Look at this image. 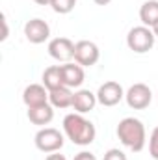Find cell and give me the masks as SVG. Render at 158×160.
Wrapping results in <instances>:
<instances>
[{"instance_id": "16", "label": "cell", "mask_w": 158, "mask_h": 160, "mask_svg": "<svg viewBox=\"0 0 158 160\" xmlns=\"http://www.w3.org/2000/svg\"><path fill=\"white\" fill-rule=\"evenodd\" d=\"M43 86L48 91L63 86V80H62V65H50V67H47L43 71Z\"/></svg>"}, {"instance_id": "15", "label": "cell", "mask_w": 158, "mask_h": 160, "mask_svg": "<svg viewBox=\"0 0 158 160\" xmlns=\"http://www.w3.org/2000/svg\"><path fill=\"white\" fill-rule=\"evenodd\" d=\"M140 21L143 22V26L153 28L158 22V0H147L141 4L140 8Z\"/></svg>"}, {"instance_id": "11", "label": "cell", "mask_w": 158, "mask_h": 160, "mask_svg": "<svg viewBox=\"0 0 158 160\" xmlns=\"http://www.w3.org/2000/svg\"><path fill=\"white\" fill-rule=\"evenodd\" d=\"M84 78H86V75H84V67L78 65L77 62L75 63H71V62H67V63H63L62 65V80H63V86H67V88H80L82 84H84Z\"/></svg>"}, {"instance_id": "22", "label": "cell", "mask_w": 158, "mask_h": 160, "mask_svg": "<svg viewBox=\"0 0 158 160\" xmlns=\"http://www.w3.org/2000/svg\"><path fill=\"white\" fill-rule=\"evenodd\" d=\"M36 4H39V6H50L52 4V0H34Z\"/></svg>"}, {"instance_id": "5", "label": "cell", "mask_w": 158, "mask_h": 160, "mask_svg": "<svg viewBox=\"0 0 158 160\" xmlns=\"http://www.w3.org/2000/svg\"><path fill=\"white\" fill-rule=\"evenodd\" d=\"M125 101L134 110H145L151 104V101H153V93H151L149 86L138 82V84L128 88V91L125 93Z\"/></svg>"}, {"instance_id": "4", "label": "cell", "mask_w": 158, "mask_h": 160, "mask_svg": "<svg viewBox=\"0 0 158 160\" xmlns=\"http://www.w3.org/2000/svg\"><path fill=\"white\" fill-rule=\"evenodd\" d=\"M34 142H36V147L39 149L41 153L50 155V153H56V151H60V149L63 147L65 138H63V134H62L58 128L43 127L41 130H37Z\"/></svg>"}, {"instance_id": "6", "label": "cell", "mask_w": 158, "mask_h": 160, "mask_svg": "<svg viewBox=\"0 0 158 160\" xmlns=\"http://www.w3.org/2000/svg\"><path fill=\"white\" fill-rule=\"evenodd\" d=\"M101 58V50L93 41L82 39L75 43V62L82 67H91L99 62Z\"/></svg>"}, {"instance_id": "23", "label": "cell", "mask_w": 158, "mask_h": 160, "mask_svg": "<svg viewBox=\"0 0 158 160\" xmlns=\"http://www.w3.org/2000/svg\"><path fill=\"white\" fill-rule=\"evenodd\" d=\"M93 2H95L97 6H106V4H110L112 0H93Z\"/></svg>"}, {"instance_id": "12", "label": "cell", "mask_w": 158, "mask_h": 160, "mask_svg": "<svg viewBox=\"0 0 158 160\" xmlns=\"http://www.w3.org/2000/svg\"><path fill=\"white\" fill-rule=\"evenodd\" d=\"M97 102H99L97 101V93H93L89 89H78V91H75L71 108H75L77 114H87V112H91L95 108Z\"/></svg>"}, {"instance_id": "17", "label": "cell", "mask_w": 158, "mask_h": 160, "mask_svg": "<svg viewBox=\"0 0 158 160\" xmlns=\"http://www.w3.org/2000/svg\"><path fill=\"white\" fill-rule=\"evenodd\" d=\"M75 6H77V0H52V4H50V8L60 15L71 13L75 9Z\"/></svg>"}, {"instance_id": "19", "label": "cell", "mask_w": 158, "mask_h": 160, "mask_svg": "<svg viewBox=\"0 0 158 160\" xmlns=\"http://www.w3.org/2000/svg\"><path fill=\"white\" fill-rule=\"evenodd\" d=\"M102 160H128V158H126V155L121 149H108L104 153V158Z\"/></svg>"}, {"instance_id": "14", "label": "cell", "mask_w": 158, "mask_h": 160, "mask_svg": "<svg viewBox=\"0 0 158 160\" xmlns=\"http://www.w3.org/2000/svg\"><path fill=\"white\" fill-rule=\"evenodd\" d=\"M28 119H30V123H34L37 127L48 125L54 119V106L50 102H47V104H41L36 108H28Z\"/></svg>"}, {"instance_id": "1", "label": "cell", "mask_w": 158, "mask_h": 160, "mask_svg": "<svg viewBox=\"0 0 158 160\" xmlns=\"http://www.w3.org/2000/svg\"><path fill=\"white\" fill-rule=\"evenodd\" d=\"M63 132L75 145H82V147L93 143L97 136L95 125L89 119H86L84 114H77V112L67 114L63 118Z\"/></svg>"}, {"instance_id": "2", "label": "cell", "mask_w": 158, "mask_h": 160, "mask_svg": "<svg viewBox=\"0 0 158 160\" xmlns=\"http://www.w3.org/2000/svg\"><path fill=\"white\" fill-rule=\"evenodd\" d=\"M116 132H117V138L125 147H128L134 153L143 151L145 142H147V132H145V127L140 119H136V118L121 119Z\"/></svg>"}, {"instance_id": "3", "label": "cell", "mask_w": 158, "mask_h": 160, "mask_svg": "<svg viewBox=\"0 0 158 160\" xmlns=\"http://www.w3.org/2000/svg\"><path fill=\"white\" fill-rule=\"evenodd\" d=\"M155 39H156V36H155V32H153V28H149V26H134L128 34H126V45H128V48L132 50V52H136V54H145V52H149L153 47H155Z\"/></svg>"}, {"instance_id": "13", "label": "cell", "mask_w": 158, "mask_h": 160, "mask_svg": "<svg viewBox=\"0 0 158 160\" xmlns=\"http://www.w3.org/2000/svg\"><path fill=\"white\" fill-rule=\"evenodd\" d=\"M73 89L67 88V86H62V88H56L52 91H48V102L54 106V108H69L73 106Z\"/></svg>"}, {"instance_id": "7", "label": "cell", "mask_w": 158, "mask_h": 160, "mask_svg": "<svg viewBox=\"0 0 158 160\" xmlns=\"http://www.w3.org/2000/svg\"><path fill=\"white\" fill-rule=\"evenodd\" d=\"M48 54L56 62H71L75 60V43L69 38H54L48 43Z\"/></svg>"}, {"instance_id": "24", "label": "cell", "mask_w": 158, "mask_h": 160, "mask_svg": "<svg viewBox=\"0 0 158 160\" xmlns=\"http://www.w3.org/2000/svg\"><path fill=\"white\" fill-rule=\"evenodd\" d=\"M153 32H155V36H156V38H158V22H156V24H155V26H153Z\"/></svg>"}, {"instance_id": "10", "label": "cell", "mask_w": 158, "mask_h": 160, "mask_svg": "<svg viewBox=\"0 0 158 160\" xmlns=\"http://www.w3.org/2000/svg\"><path fill=\"white\" fill-rule=\"evenodd\" d=\"M22 102L26 108H36L48 102V89L43 84H30L22 91Z\"/></svg>"}, {"instance_id": "18", "label": "cell", "mask_w": 158, "mask_h": 160, "mask_svg": "<svg viewBox=\"0 0 158 160\" xmlns=\"http://www.w3.org/2000/svg\"><path fill=\"white\" fill-rule=\"evenodd\" d=\"M149 155L155 160H158V127L153 128L151 138H149Z\"/></svg>"}, {"instance_id": "21", "label": "cell", "mask_w": 158, "mask_h": 160, "mask_svg": "<svg viewBox=\"0 0 158 160\" xmlns=\"http://www.w3.org/2000/svg\"><path fill=\"white\" fill-rule=\"evenodd\" d=\"M45 160H67V158H65L63 155H60V153L56 151V153H50V155H48V157H47Z\"/></svg>"}, {"instance_id": "20", "label": "cell", "mask_w": 158, "mask_h": 160, "mask_svg": "<svg viewBox=\"0 0 158 160\" xmlns=\"http://www.w3.org/2000/svg\"><path fill=\"white\" fill-rule=\"evenodd\" d=\"M73 160H97V157H95L93 153H89V151H82L78 155H75Z\"/></svg>"}, {"instance_id": "8", "label": "cell", "mask_w": 158, "mask_h": 160, "mask_svg": "<svg viewBox=\"0 0 158 160\" xmlns=\"http://www.w3.org/2000/svg\"><path fill=\"white\" fill-rule=\"evenodd\" d=\"M123 97H125V91H123L121 84L114 82V80L104 82L97 91V101L102 106H116L117 102L123 101Z\"/></svg>"}, {"instance_id": "9", "label": "cell", "mask_w": 158, "mask_h": 160, "mask_svg": "<svg viewBox=\"0 0 158 160\" xmlns=\"http://www.w3.org/2000/svg\"><path fill=\"white\" fill-rule=\"evenodd\" d=\"M24 36L34 45H41L50 38V26L43 19H30L24 24Z\"/></svg>"}]
</instances>
